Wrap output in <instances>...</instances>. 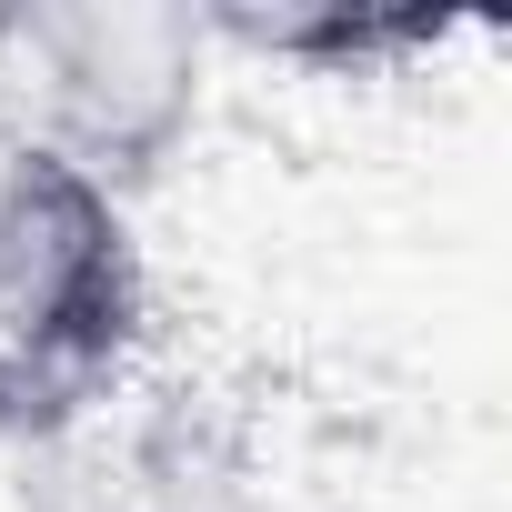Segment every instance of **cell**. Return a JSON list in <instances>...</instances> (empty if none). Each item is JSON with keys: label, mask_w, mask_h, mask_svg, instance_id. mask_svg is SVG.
<instances>
[{"label": "cell", "mask_w": 512, "mask_h": 512, "mask_svg": "<svg viewBox=\"0 0 512 512\" xmlns=\"http://www.w3.org/2000/svg\"><path fill=\"white\" fill-rule=\"evenodd\" d=\"M131 251L101 181L41 161L21 211L0 221V432L71 422L131 352Z\"/></svg>", "instance_id": "cell-1"}, {"label": "cell", "mask_w": 512, "mask_h": 512, "mask_svg": "<svg viewBox=\"0 0 512 512\" xmlns=\"http://www.w3.org/2000/svg\"><path fill=\"white\" fill-rule=\"evenodd\" d=\"M0 41L41 61V101L61 131L51 161H71L81 181L161 161L171 131L191 121L201 21L181 11H31V21H0Z\"/></svg>", "instance_id": "cell-2"}, {"label": "cell", "mask_w": 512, "mask_h": 512, "mask_svg": "<svg viewBox=\"0 0 512 512\" xmlns=\"http://www.w3.org/2000/svg\"><path fill=\"white\" fill-rule=\"evenodd\" d=\"M131 512H262L241 482H201V472H181V482H151Z\"/></svg>", "instance_id": "cell-4"}, {"label": "cell", "mask_w": 512, "mask_h": 512, "mask_svg": "<svg viewBox=\"0 0 512 512\" xmlns=\"http://www.w3.org/2000/svg\"><path fill=\"white\" fill-rule=\"evenodd\" d=\"M41 161H51V141H31V121H21L11 101H0V221L21 211V191L41 181Z\"/></svg>", "instance_id": "cell-3"}]
</instances>
